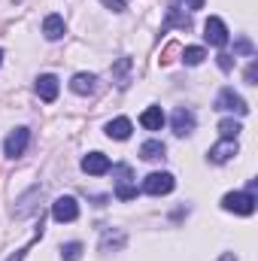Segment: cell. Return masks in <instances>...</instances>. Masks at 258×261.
I'll return each mask as SVG.
<instances>
[{"mask_svg":"<svg viewBox=\"0 0 258 261\" xmlns=\"http://www.w3.org/2000/svg\"><path fill=\"white\" fill-rule=\"evenodd\" d=\"M255 195L246 189V192H228V195L222 197V210H228V213H237V216H252L255 213Z\"/></svg>","mask_w":258,"mask_h":261,"instance_id":"6da1fadb","label":"cell"},{"mask_svg":"<svg viewBox=\"0 0 258 261\" xmlns=\"http://www.w3.org/2000/svg\"><path fill=\"white\" fill-rule=\"evenodd\" d=\"M173 186H176V179H173V173H149L146 179H143V192L146 195H152V197H161V195H170L173 192Z\"/></svg>","mask_w":258,"mask_h":261,"instance_id":"7a4b0ae2","label":"cell"},{"mask_svg":"<svg viewBox=\"0 0 258 261\" xmlns=\"http://www.w3.org/2000/svg\"><path fill=\"white\" fill-rule=\"evenodd\" d=\"M216 110H222V113H237V116H246V113H249L246 100H243L234 88H222V91L216 94Z\"/></svg>","mask_w":258,"mask_h":261,"instance_id":"3957f363","label":"cell"},{"mask_svg":"<svg viewBox=\"0 0 258 261\" xmlns=\"http://www.w3.org/2000/svg\"><path fill=\"white\" fill-rule=\"evenodd\" d=\"M52 219L55 222H76L79 219V203H76V197H70V195H61V197H55L52 200Z\"/></svg>","mask_w":258,"mask_h":261,"instance_id":"277c9868","label":"cell"},{"mask_svg":"<svg viewBox=\"0 0 258 261\" xmlns=\"http://www.w3.org/2000/svg\"><path fill=\"white\" fill-rule=\"evenodd\" d=\"M28 143H31V130L28 128H15L6 140H3V155H6V158H18V155H24Z\"/></svg>","mask_w":258,"mask_h":261,"instance_id":"5b68a950","label":"cell"},{"mask_svg":"<svg viewBox=\"0 0 258 261\" xmlns=\"http://www.w3.org/2000/svg\"><path fill=\"white\" fill-rule=\"evenodd\" d=\"M203 37H207V43H210V46L222 49V46L228 43V24H225L219 15H210V18H207V24H203Z\"/></svg>","mask_w":258,"mask_h":261,"instance_id":"8992f818","label":"cell"},{"mask_svg":"<svg viewBox=\"0 0 258 261\" xmlns=\"http://www.w3.org/2000/svg\"><path fill=\"white\" fill-rule=\"evenodd\" d=\"M113 173L119 176L116 179V197L119 200H134L137 197V186H131V167L128 164H116Z\"/></svg>","mask_w":258,"mask_h":261,"instance_id":"52a82bcc","label":"cell"},{"mask_svg":"<svg viewBox=\"0 0 258 261\" xmlns=\"http://www.w3.org/2000/svg\"><path fill=\"white\" fill-rule=\"evenodd\" d=\"M194 125H197V119H194L192 110H186V107H176V110H173V116H170V128H173L176 137H189V134L194 130Z\"/></svg>","mask_w":258,"mask_h":261,"instance_id":"ba28073f","label":"cell"},{"mask_svg":"<svg viewBox=\"0 0 258 261\" xmlns=\"http://www.w3.org/2000/svg\"><path fill=\"white\" fill-rule=\"evenodd\" d=\"M237 152H240L237 140H222V143H216V146L207 152V161H210V164H225V161H231Z\"/></svg>","mask_w":258,"mask_h":261,"instance_id":"9c48e42d","label":"cell"},{"mask_svg":"<svg viewBox=\"0 0 258 261\" xmlns=\"http://www.w3.org/2000/svg\"><path fill=\"white\" fill-rule=\"evenodd\" d=\"M110 167H113V164H110V158H107L104 152H88V155L82 158V170H85L88 176H104Z\"/></svg>","mask_w":258,"mask_h":261,"instance_id":"30bf717a","label":"cell"},{"mask_svg":"<svg viewBox=\"0 0 258 261\" xmlns=\"http://www.w3.org/2000/svg\"><path fill=\"white\" fill-rule=\"evenodd\" d=\"M58 91H61V85H58V76H52V73H43V76L37 79V94H40V100L52 103V100L58 97Z\"/></svg>","mask_w":258,"mask_h":261,"instance_id":"8fae6325","label":"cell"},{"mask_svg":"<svg viewBox=\"0 0 258 261\" xmlns=\"http://www.w3.org/2000/svg\"><path fill=\"white\" fill-rule=\"evenodd\" d=\"M94 88H97V76H94V73H76V76L70 79V91L79 94V97L94 94Z\"/></svg>","mask_w":258,"mask_h":261,"instance_id":"7c38bea8","label":"cell"},{"mask_svg":"<svg viewBox=\"0 0 258 261\" xmlns=\"http://www.w3.org/2000/svg\"><path fill=\"white\" fill-rule=\"evenodd\" d=\"M64 31H67V24H64V18H61V15H55V12H52V15H46V18H43V34H46V40H52V43H55V40H61V37H64Z\"/></svg>","mask_w":258,"mask_h":261,"instance_id":"4fadbf2b","label":"cell"},{"mask_svg":"<svg viewBox=\"0 0 258 261\" xmlns=\"http://www.w3.org/2000/svg\"><path fill=\"white\" fill-rule=\"evenodd\" d=\"M131 130H134V125H131V119H125V116L107 122V137H113V140H128Z\"/></svg>","mask_w":258,"mask_h":261,"instance_id":"5bb4252c","label":"cell"},{"mask_svg":"<svg viewBox=\"0 0 258 261\" xmlns=\"http://www.w3.org/2000/svg\"><path fill=\"white\" fill-rule=\"evenodd\" d=\"M140 125H143L146 130H161V125H164V113H161V107H146L143 116H140Z\"/></svg>","mask_w":258,"mask_h":261,"instance_id":"9a60e30c","label":"cell"},{"mask_svg":"<svg viewBox=\"0 0 258 261\" xmlns=\"http://www.w3.org/2000/svg\"><path fill=\"white\" fill-rule=\"evenodd\" d=\"M37 197H43V189H40V186H34L28 195L18 200V206H15V216H18V219H21V216H31V213L37 210V203H34Z\"/></svg>","mask_w":258,"mask_h":261,"instance_id":"2e32d148","label":"cell"},{"mask_svg":"<svg viewBox=\"0 0 258 261\" xmlns=\"http://www.w3.org/2000/svg\"><path fill=\"white\" fill-rule=\"evenodd\" d=\"M164 143L161 140H146L143 146H140V158H146V161H158V158H164Z\"/></svg>","mask_w":258,"mask_h":261,"instance_id":"e0dca14e","label":"cell"},{"mask_svg":"<svg viewBox=\"0 0 258 261\" xmlns=\"http://www.w3.org/2000/svg\"><path fill=\"white\" fill-rule=\"evenodd\" d=\"M240 130H243V125H240L237 119H222V122H219V134H222V140H237Z\"/></svg>","mask_w":258,"mask_h":261,"instance_id":"ac0fdd59","label":"cell"},{"mask_svg":"<svg viewBox=\"0 0 258 261\" xmlns=\"http://www.w3.org/2000/svg\"><path fill=\"white\" fill-rule=\"evenodd\" d=\"M128 70H131V58H119L116 67H113V79H116V85H119V88H125V85H128Z\"/></svg>","mask_w":258,"mask_h":261,"instance_id":"d6986e66","label":"cell"},{"mask_svg":"<svg viewBox=\"0 0 258 261\" xmlns=\"http://www.w3.org/2000/svg\"><path fill=\"white\" fill-rule=\"evenodd\" d=\"M203 58H207V52H203V46H189V49L183 52V61H186L189 67H197L200 61H203Z\"/></svg>","mask_w":258,"mask_h":261,"instance_id":"ffe728a7","label":"cell"},{"mask_svg":"<svg viewBox=\"0 0 258 261\" xmlns=\"http://www.w3.org/2000/svg\"><path fill=\"white\" fill-rule=\"evenodd\" d=\"M61 258L64 261H79L82 258V243H76V240H73V243H64V246H61Z\"/></svg>","mask_w":258,"mask_h":261,"instance_id":"44dd1931","label":"cell"},{"mask_svg":"<svg viewBox=\"0 0 258 261\" xmlns=\"http://www.w3.org/2000/svg\"><path fill=\"white\" fill-rule=\"evenodd\" d=\"M234 49H237V52H243V55H255V49H252V43H249V40H246V37H240V40H237V46H234Z\"/></svg>","mask_w":258,"mask_h":261,"instance_id":"7402d4cb","label":"cell"},{"mask_svg":"<svg viewBox=\"0 0 258 261\" xmlns=\"http://www.w3.org/2000/svg\"><path fill=\"white\" fill-rule=\"evenodd\" d=\"M258 61H252V64L246 67V85H258Z\"/></svg>","mask_w":258,"mask_h":261,"instance_id":"603a6c76","label":"cell"},{"mask_svg":"<svg viewBox=\"0 0 258 261\" xmlns=\"http://www.w3.org/2000/svg\"><path fill=\"white\" fill-rule=\"evenodd\" d=\"M100 3H104L107 9H113V12H125V6H128L125 0H100Z\"/></svg>","mask_w":258,"mask_h":261,"instance_id":"cb8c5ba5","label":"cell"},{"mask_svg":"<svg viewBox=\"0 0 258 261\" xmlns=\"http://www.w3.org/2000/svg\"><path fill=\"white\" fill-rule=\"evenodd\" d=\"M216 61H219V67H222V70H225V73H228V70H231V67H234V58H231V55H228V52H222V55H219V58H216Z\"/></svg>","mask_w":258,"mask_h":261,"instance_id":"d4e9b609","label":"cell"},{"mask_svg":"<svg viewBox=\"0 0 258 261\" xmlns=\"http://www.w3.org/2000/svg\"><path fill=\"white\" fill-rule=\"evenodd\" d=\"M24 252H28V249H15V252H12L6 261H24Z\"/></svg>","mask_w":258,"mask_h":261,"instance_id":"484cf974","label":"cell"},{"mask_svg":"<svg viewBox=\"0 0 258 261\" xmlns=\"http://www.w3.org/2000/svg\"><path fill=\"white\" fill-rule=\"evenodd\" d=\"M200 6H203V0H186V9H200Z\"/></svg>","mask_w":258,"mask_h":261,"instance_id":"4316f807","label":"cell"},{"mask_svg":"<svg viewBox=\"0 0 258 261\" xmlns=\"http://www.w3.org/2000/svg\"><path fill=\"white\" fill-rule=\"evenodd\" d=\"M219 261H237V255H234V252H222V255H219Z\"/></svg>","mask_w":258,"mask_h":261,"instance_id":"83f0119b","label":"cell"},{"mask_svg":"<svg viewBox=\"0 0 258 261\" xmlns=\"http://www.w3.org/2000/svg\"><path fill=\"white\" fill-rule=\"evenodd\" d=\"M0 64H3V49H0Z\"/></svg>","mask_w":258,"mask_h":261,"instance_id":"f1b7e54d","label":"cell"}]
</instances>
